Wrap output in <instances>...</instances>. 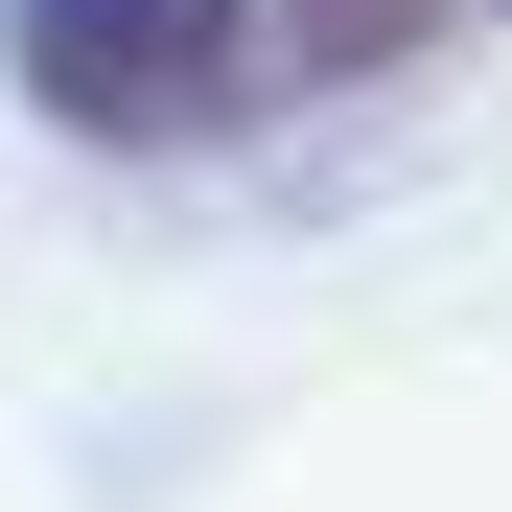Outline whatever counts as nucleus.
Masks as SVG:
<instances>
[{
  "instance_id": "nucleus-1",
  "label": "nucleus",
  "mask_w": 512,
  "mask_h": 512,
  "mask_svg": "<svg viewBox=\"0 0 512 512\" xmlns=\"http://www.w3.org/2000/svg\"><path fill=\"white\" fill-rule=\"evenodd\" d=\"M256 70H280L256 0H24V94L70 140H210Z\"/></svg>"
},
{
  "instance_id": "nucleus-2",
  "label": "nucleus",
  "mask_w": 512,
  "mask_h": 512,
  "mask_svg": "<svg viewBox=\"0 0 512 512\" xmlns=\"http://www.w3.org/2000/svg\"><path fill=\"white\" fill-rule=\"evenodd\" d=\"M419 24H443V0H256V47H280V70H396Z\"/></svg>"
}]
</instances>
